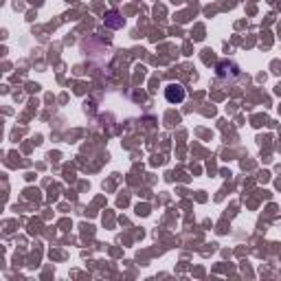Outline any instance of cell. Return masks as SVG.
<instances>
[{"mask_svg": "<svg viewBox=\"0 0 281 281\" xmlns=\"http://www.w3.org/2000/svg\"><path fill=\"white\" fill-rule=\"evenodd\" d=\"M185 97H187V92H185V88L180 84H169L165 88V99L169 103H183Z\"/></svg>", "mask_w": 281, "mask_h": 281, "instance_id": "cell-1", "label": "cell"}, {"mask_svg": "<svg viewBox=\"0 0 281 281\" xmlns=\"http://www.w3.org/2000/svg\"><path fill=\"white\" fill-rule=\"evenodd\" d=\"M216 73H218V77H237L239 75V68L235 64H231V62H220L218 66H216Z\"/></svg>", "mask_w": 281, "mask_h": 281, "instance_id": "cell-2", "label": "cell"}, {"mask_svg": "<svg viewBox=\"0 0 281 281\" xmlns=\"http://www.w3.org/2000/svg\"><path fill=\"white\" fill-rule=\"evenodd\" d=\"M106 24L112 26V29H119V26L123 24V18L119 16V11H110L108 16H106Z\"/></svg>", "mask_w": 281, "mask_h": 281, "instance_id": "cell-3", "label": "cell"}]
</instances>
